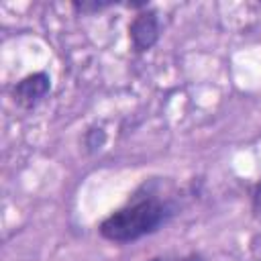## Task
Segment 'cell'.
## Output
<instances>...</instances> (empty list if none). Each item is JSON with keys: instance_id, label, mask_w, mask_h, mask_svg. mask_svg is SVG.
<instances>
[{"instance_id": "5", "label": "cell", "mask_w": 261, "mask_h": 261, "mask_svg": "<svg viewBox=\"0 0 261 261\" xmlns=\"http://www.w3.org/2000/svg\"><path fill=\"white\" fill-rule=\"evenodd\" d=\"M151 261H204L200 255H188V257H157Z\"/></svg>"}, {"instance_id": "4", "label": "cell", "mask_w": 261, "mask_h": 261, "mask_svg": "<svg viewBox=\"0 0 261 261\" xmlns=\"http://www.w3.org/2000/svg\"><path fill=\"white\" fill-rule=\"evenodd\" d=\"M110 6L108 2H75L73 8L75 10H82V12H92V10H100V8H106Z\"/></svg>"}, {"instance_id": "1", "label": "cell", "mask_w": 261, "mask_h": 261, "mask_svg": "<svg viewBox=\"0 0 261 261\" xmlns=\"http://www.w3.org/2000/svg\"><path fill=\"white\" fill-rule=\"evenodd\" d=\"M173 208L167 202H161L157 198H145L112 212L108 218L102 220L98 230L106 241L130 243L155 232L161 224L169 220Z\"/></svg>"}, {"instance_id": "2", "label": "cell", "mask_w": 261, "mask_h": 261, "mask_svg": "<svg viewBox=\"0 0 261 261\" xmlns=\"http://www.w3.org/2000/svg\"><path fill=\"white\" fill-rule=\"evenodd\" d=\"M128 33H130L133 47L137 51L151 49L157 43V39H159V18H157V12H153V10L139 12L133 18V22H130Z\"/></svg>"}, {"instance_id": "6", "label": "cell", "mask_w": 261, "mask_h": 261, "mask_svg": "<svg viewBox=\"0 0 261 261\" xmlns=\"http://www.w3.org/2000/svg\"><path fill=\"white\" fill-rule=\"evenodd\" d=\"M253 208H255L257 214H261V184L257 186V190L253 194Z\"/></svg>"}, {"instance_id": "3", "label": "cell", "mask_w": 261, "mask_h": 261, "mask_svg": "<svg viewBox=\"0 0 261 261\" xmlns=\"http://www.w3.org/2000/svg\"><path fill=\"white\" fill-rule=\"evenodd\" d=\"M51 80L47 73H31L14 86V102L22 108L37 106L49 92Z\"/></svg>"}]
</instances>
